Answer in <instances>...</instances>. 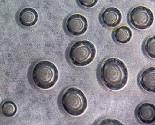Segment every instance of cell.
Instances as JSON below:
<instances>
[{"mask_svg": "<svg viewBox=\"0 0 155 125\" xmlns=\"http://www.w3.org/2000/svg\"><path fill=\"white\" fill-rule=\"evenodd\" d=\"M98 76L102 84L111 90L123 88L128 80V70L121 60L109 58L101 63Z\"/></svg>", "mask_w": 155, "mask_h": 125, "instance_id": "cell-1", "label": "cell"}, {"mask_svg": "<svg viewBox=\"0 0 155 125\" xmlns=\"http://www.w3.org/2000/svg\"><path fill=\"white\" fill-rule=\"evenodd\" d=\"M31 77L32 82L37 88L48 90L52 88L57 81L58 70L50 61H41L33 67Z\"/></svg>", "mask_w": 155, "mask_h": 125, "instance_id": "cell-2", "label": "cell"}, {"mask_svg": "<svg viewBox=\"0 0 155 125\" xmlns=\"http://www.w3.org/2000/svg\"><path fill=\"white\" fill-rule=\"evenodd\" d=\"M61 105L64 111L72 116H79L85 112L87 100L81 90L69 88L63 92L61 97Z\"/></svg>", "mask_w": 155, "mask_h": 125, "instance_id": "cell-3", "label": "cell"}, {"mask_svg": "<svg viewBox=\"0 0 155 125\" xmlns=\"http://www.w3.org/2000/svg\"><path fill=\"white\" fill-rule=\"evenodd\" d=\"M96 54L95 47L88 41H78L70 46L68 57L70 63L77 67H84L94 60Z\"/></svg>", "mask_w": 155, "mask_h": 125, "instance_id": "cell-4", "label": "cell"}, {"mask_svg": "<svg viewBox=\"0 0 155 125\" xmlns=\"http://www.w3.org/2000/svg\"><path fill=\"white\" fill-rule=\"evenodd\" d=\"M130 24L138 30H145L151 27L154 15L150 9L145 6H137L131 9L128 16Z\"/></svg>", "mask_w": 155, "mask_h": 125, "instance_id": "cell-5", "label": "cell"}, {"mask_svg": "<svg viewBox=\"0 0 155 125\" xmlns=\"http://www.w3.org/2000/svg\"><path fill=\"white\" fill-rule=\"evenodd\" d=\"M87 29L88 21L81 14H72L65 20V29L71 36H81L86 31Z\"/></svg>", "mask_w": 155, "mask_h": 125, "instance_id": "cell-6", "label": "cell"}, {"mask_svg": "<svg viewBox=\"0 0 155 125\" xmlns=\"http://www.w3.org/2000/svg\"><path fill=\"white\" fill-rule=\"evenodd\" d=\"M122 20V14L115 7L104 8L100 15V21L106 27L115 28L119 25Z\"/></svg>", "mask_w": 155, "mask_h": 125, "instance_id": "cell-7", "label": "cell"}, {"mask_svg": "<svg viewBox=\"0 0 155 125\" xmlns=\"http://www.w3.org/2000/svg\"><path fill=\"white\" fill-rule=\"evenodd\" d=\"M136 115L138 120L143 124H153L155 122L154 105L148 102L140 104L137 108Z\"/></svg>", "mask_w": 155, "mask_h": 125, "instance_id": "cell-8", "label": "cell"}, {"mask_svg": "<svg viewBox=\"0 0 155 125\" xmlns=\"http://www.w3.org/2000/svg\"><path fill=\"white\" fill-rule=\"evenodd\" d=\"M138 83L147 93H155V68L151 67L143 70L138 77Z\"/></svg>", "mask_w": 155, "mask_h": 125, "instance_id": "cell-9", "label": "cell"}, {"mask_svg": "<svg viewBox=\"0 0 155 125\" xmlns=\"http://www.w3.org/2000/svg\"><path fill=\"white\" fill-rule=\"evenodd\" d=\"M38 15L34 8L27 7L21 10L18 13V20L20 25L24 27H30L34 26L38 21Z\"/></svg>", "mask_w": 155, "mask_h": 125, "instance_id": "cell-10", "label": "cell"}, {"mask_svg": "<svg viewBox=\"0 0 155 125\" xmlns=\"http://www.w3.org/2000/svg\"><path fill=\"white\" fill-rule=\"evenodd\" d=\"M112 36L117 43L123 44L130 41L132 37V32L129 27L121 26L114 30Z\"/></svg>", "mask_w": 155, "mask_h": 125, "instance_id": "cell-11", "label": "cell"}, {"mask_svg": "<svg viewBox=\"0 0 155 125\" xmlns=\"http://www.w3.org/2000/svg\"><path fill=\"white\" fill-rule=\"evenodd\" d=\"M17 106L13 101L6 100L2 104L1 107V112L4 116L11 117L14 116L17 113Z\"/></svg>", "mask_w": 155, "mask_h": 125, "instance_id": "cell-12", "label": "cell"}, {"mask_svg": "<svg viewBox=\"0 0 155 125\" xmlns=\"http://www.w3.org/2000/svg\"><path fill=\"white\" fill-rule=\"evenodd\" d=\"M143 51L148 57L155 58V37H150L144 42L143 46Z\"/></svg>", "mask_w": 155, "mask_h": 125, "instance_id": "cell-13", "label": "cell"}, {"mask_svg": "<svg viewBox=\"0 0 155 125\" xmlns=\"http://www.w3.org/2000/svg\"><path fill=\"white\" fill-rule=\"evenodd\" d=\"M98 0H77L79 6L86 8H93L97 4Z\"/></svg>", "mask_w": 155, "mask_h": 125, "instance_id": "cell-14", "label": "cell"}]
</instances>
